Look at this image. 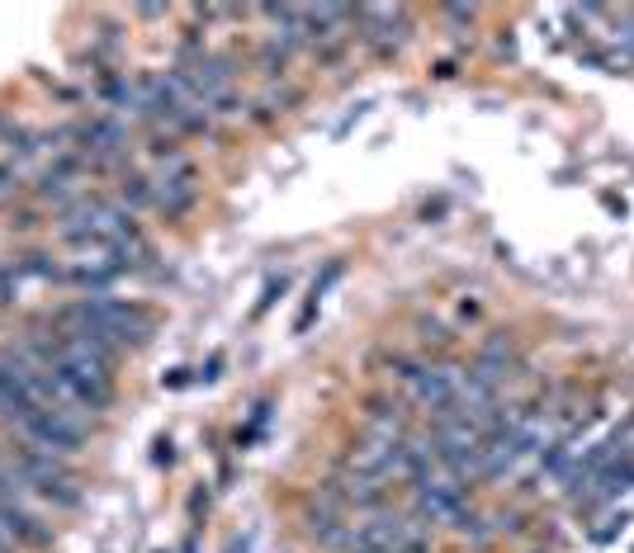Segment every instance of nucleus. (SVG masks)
<instances>
[{
	"label": "nucleus",
	"mask_w": 634,
	"mask_h": 553,
	"mask_svg": "<svg viewBox=\"0 0 634 553\" xmlns=\"http://www.w3.org/2000/svg\"><path fill=\"white\" fill-rule=\"evenodd\" d=\"M57 336H105L109 345H142L152 336V312L142 303H129V298H109V294H90L76 298L57 312Z\"/></svg>",
	"instance_id": "1"
},
{
	"label": "nucleus",
	"mask_w": 634,
	"mask_h": 553,
	"mask_svg": "<svg viewBox=\"0 0 634 553\" xmlns=\"http://www.w3.org/2000/svg\"><path fill=\"white\" fill-rule=\"evenodd\" d=\"M407 493H412V516L426 520V526H455L459 516L469 511V493H464V483L455 478L450 468H426L417 483H407Z\"/></svg>",
	"instance_id": "2"
},
{
	"label": "nucleus",
	"mask_w": 634,
	"mask_h": 553,
	"mask_svg": "<svg viewBox=\"0 0 634 553\" xmlns=\"http://www.w3.org/2000/svg\"><path fill=\"white\" fill-rule=\"evenodd\" d=\"M14 431H20L29 450H43V454H53V460H72V454L86 445V421L76 412H57V407L29 412Z\"/></svg>",
	"instance_id": "3"
},
{
	"label": "nucleus",
	"mask_w": 634,
	"mask_h": 553,
	"mask_svg": "<svg viewBox=\"0 0 634 553\" xmlns=\"http://www.w3.org/2000/svg\"><path fill=\"white\" fill-rule=\"evenodd\" d=\"M10 464H14V473L24 478L29 493H39V497H47V501H57V507H76V501H81V493H76V478H72L67 460H53V454H43V450L20 445V450H10Z\"/></svg>",
	"instance_id": "4"
},
{
	"label": "nucleus",
	"mask_w": 634,
	"mask_h": 553,
	"mask_svg": "<svg viewBox=\"0 0 634 553\" xmlns=\"http://www.w3.org/2000/svg\"><path fill=\"white\" fill-rule=\"evenodd\" d=\"M459 378H464V369H455V365H417L403 388H407V398L417 402L422 412H431V417H446L450 407H455Z\"/></svg>",
	"instance_id": "5"
},
{
	"label": "nucleus",
	"mask_w": 634,
	"mask_h": 553,
	"mask_svg": "<svg viewBox=\"0 0 634 553\" xmlns=\"http://www.w3.org/2000/svg\"><path fill=\"white\" fill-rule=\"evenodd\" d=\"M152 189H156V209H162L166 218H181L189 203L199 199L195 170H189L185 156H166V166H162V176L152 180Z\"/></svg>",
	"instance_id": "6"
},
{
	"label": "nucleus",
	"mask_w": 634,
	"mask_h": 553,
	"mask_svg": "<svg viewBox=\"0 0 634 553\" xmlns=\"http://www.w3.org/2000/svg\"><path fill=\"white\" fill-rule=\"evenodd\" d=\"M119 199L129 203V213H133V209H152V203H156V189H152V180L129 176V180H123V189H119Z\"/></svg>",
	"instance_id": "7"
},
{
	"label": "nucleus",
	"mask_w": 634,
	"mask_h": 553,
	"mask_svg": "<svg viewBox=\"0 0 634 553\" xmlns=\"http://www.w3.org/2000/svg\"><path fill=\"white\" fill-rule=\"evenodd\" d=\"M284 289H289V279H284V275H280V279H271V284H265V298H261V303H256V318H261V312L275 303V298H280Z\"/></svg>",
	"instance_id": "8"
},
{
	"label": "nucleus",
	"mask_w": 634,
	"mask_h": 553,
	"mask_svg": "<svg viewBox=\"0 0 634 553\" xmlns=\"http://www.w3.org/2000/svg\"><path fill=\"white\" fill-rule=\"evenodd\" d=\"M0 303H14V275L0 265Z\"/></svg>",
	"instance_id": "9"
},
{
	"label": "nucleus",
	"mask_w": 634,
	"mask_h": 553,
	"mask_svg": "<svg viewBox=\"0 0 634 553\" xmlns=\"http://www.w3.org/2000/svg\"><path fill=\"white\" fill-rule=\"evenodd\" d=\"M446 20H455V24H473V10H469V5H450Z\"/></svg>",
	"instance_id": "10"
},
{
	"label": "nucleus",
	"mask_w": 634,
	"mask_h": 553,
	"mask_svg": "<svg viewBox=\"0 0 634 553\" xmlns=\"http://www.w3.org/2000/svg\"><path fill=\"white\" fill-rule=\"evenodd\" d=\"M6 460H10V450H0V464H6Z\"/></svg>",
	"instance_id": "11"
},
{
	"label": "nucleus",
	"mask_w": 634,
	"mask_h": 553,
	"mask_svg": "<svg viewBox=\"0 0 634 553\" xmlns=\"http://www.w3.org/2000/svg\"><path fill=\"white\" fill-rule=\"evenodd\" d=\"M412 553H431V549H412Z\"/></svg>",
	"instance_id": "12"
},
{
	"label": "nucleus",
	"mask_w": 634,
	"mask_h": 553,
	"mask_svg": "<svg viewBox=\"0 0 634 553\" xmlns=\"http://www.w3.org/2000/svg\"><path fill=\"white\" fill-rule=\"evenodd\" d=\"M0 553H10V549H0Z\"/></svg>",
	"instance_id": "13"
}]
</instances>
